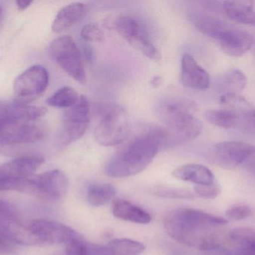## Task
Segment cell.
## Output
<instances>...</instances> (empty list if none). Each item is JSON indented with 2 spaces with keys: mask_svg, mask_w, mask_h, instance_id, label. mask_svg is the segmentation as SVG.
<instances>
[{
  "mask_svg": "<svg viewBox=\"0 0 255 255\" xmlns=\"http://www.w3.org/2000/svg\"><path fill=\"white\" fill-rule=\"evenodd\" d=\"M46 112L43 106L0 101V153L11 154L21 145L43 139L46 129L38 120Z\"/></svg>",
  "mask_w": 255,
  "mask_h": 255,
  "instance_id": "obj_1",
  "label": "cell"
},
{
  "mask_svg": "<svg viewBox=\"0 0 255 255\" xmlns=\"http://www.w3.org/2000/svg\"><path fill=\"white\" fill-rule=\"evenodd\" d=\"M163 148L161 127L151 126L132 137L108 163L106 172L112 178H127L146 169Z\"/></svg>",
  "mask_w": 255,
  "mask_h": 255,
  "instance_id": "obj_2",
  "label": "cell"
},
{
  "mask_svg": "<svg viewBox=\"0 0 255 255\" xmlns=\"http://www.w3.org/2000/svg\"><path fill=\"white\" fill-rule=\"evenodd\" d=\"M197 105L183 97H171L159 103L157 113L163 123V148H171L196 139L202 124L195 116Z\"/></svg>",
  "mask_w": 255,
  "mask_h": 255,
  "instance_id": "obj_3",
  "label": "cell"
},
{
  "mask_svg": "<svg viewBox=\"0 0 255 255\" xmlns=\"http://www.w3.org/2000/svg\"><path fill=\"white\" fill-rule=\"evenodd\" d=\"M228 221L222 217L190 208L171 211L164 220L168 235L175 241L200 250L209 238L216 236L211 231L224 226Z\"/></svg>",
  "mask_w": 255,
  "mask_h": 255,
  "instance_id": "obj_4",
  "label": "cell"
},
{
  "mask_svg": "<svg viewBox=\"0 0 255 255\" xmlns=\"http://www.w3.org/2000/svg\"><path fill=\"white\" fill-rule=\"evenodd\" d=\"M130 128L127 111L120 106H111L102 112L101 118L94 130V137L103 146H115L127 140Z\"/></svg>",
  "mask_w": 255,
  "mask_h": 255,
  "instance_id": "obj_5",
  "label": "cell"
},
{
  "mask_svg": "<svg viewBox=\"0 0 255 255\" xmlns=\"http://www.w3.org/2000/svg\"><path fill=\"white\" fill-rule=\"evenodd\" d=\"M68 179L64 172L52 170L22 180L15 190L48 202L60 200L67 193Z\"/></svg>",
  "mask_w": 255,
  "mask_h": 255,
  "instance_id": "obj_6",
  "label": "cell"
},
{
  "mask_svg": "<svg viewBox=\"0 0 255 255\" xmlns=\"http://www.w3.org/2000/svg\"><path fill=\"white\" fill-rule=\"evenodd\" d=\"M49 51L55 62L70 77L81 84L87 82L82 52L71 36L64 35L55 38L51 43Z\"/></svg>",
  "mask_w": 255,
  "mask_h": 255,
  "instance_id": "obj_7",
  "label": "cell"
},
{
  "mask_svg": "<svg viewBox=\"0 0 255 255\" xmlns=\"http://www.w3.org/2000/svg\"><path fill=\"white\" fill-rule=\"evenodd\" d=\"M113 25L133 49L151 61H160V52L151 42L144 25L137 19L131 16H118Z\"/></svg>",
  "mask_w": 255,
  "mask_h": 255,
  "instance_id": "obj_8",
  "label": "cell"
},
{
  "mask_svg": "<svg viewBox=\"0 0 255 255\" xmlns=\"http://www.w3.org/2000/svg\"><path fill=\"white\" fill-rule=\"evenodd\" d=\"M91 121V106L88 98L81 95L77 103L64 112L58 142L67 146L79 140L86 133Z\"/></svg>",
  "mask_w": 255,
  "mask_h": 255,
  "instance_id": "obj_9",
  "label": "cell"
},
{
  "mask_svg": "<svg viewBox=\"0 0 255 255\" xmlns=\"http://www.w3.org/2000/svg\"><path fill=\"white\" fill-rule=\"evenodd\" d=\"M28 231L34 245H58L79 238L78 234L65 225L46 220L28 222Z\"/></svg>",
  "mask_w": 255,
  "mask_h": 255,
  "instance_id": "obj_10",
  "label": "cell"
},
{
  "mask_svg": "<svg viewBox=\"0 0 255 255\" xmlns=\"http://www.w3.org/2000/svg\"><path fill=\"white\" fill-rule=\"evenodd\" d=\"M44 159L40 156L18 157L0 166V191L15 190L25 178L33 175L43 164Z\"/></svg>",
  "mask_w": 255,
  "mask_h": 255,
  "instance_id": "obj_11",
  "label": "cell"
},
{
  "mask_svg": "<svg viewBox=\"0 0 255 255\" xmlns=\"http://www.w3.org/2000/svg\"><path fill=\"white\" fill-rule=\"evenodd\" d=\"M49 85V73L41 65H34L21 73L13 83L17 101L27 103L40 97Z\"/></svg>",
  "mask_w": 255,
  "mask_h": 255,
  "instance_id": "obj_12",
  "label": "cell"
},
{
  "mask_svg": "<svg viewBox=\"0 0 255 255\" xmlns=\"http://www.w3.org/2000/svg\"><path fill=\"white\" fill-rule=\"evenodd\" d=\"M215 41L225 53L230 56L239 57L253 47L254 37L248 31L228 24Z\"/></svg>",
  "mask_w": 255,
  "mask_h": 255,
  "instance_id": "obj_13",
  "label": "cell"
},
{
  "mask_svg": "<svg viewBox=\"0 0 255 255\" xmlns=\"http://www.w3.org/2000/svg\"><path fill=\"white\" fill-rule=\"evenodd\" d=\"M255 147L240 142H223L213 149L214 157L220 165L233 168L243 165Z\"/></svg>",
  "mask_w": 255,
  "mask_h": 255,
  "instance_id": "obj_14",
  "label": "cell"
},
{
  "mask_svg": "<svg viewBox=\"0 0 255 255\" xmlns=\"http://www.w3.org/2000/svg\"><path fill=\"white\" fill-rule=\"evenodd\" d=\"M181 80L187 88L200 91L208 89L211 84L208 72L190 54H184L181 58Z\"/></svg>",
  "mask_w": 255,
  "mask_h": 255,
  "instance_id": "obj_15",
  "label": "cell"
},
{
  "mask_svg": "<svg viewBox=\"0 0 255 255\" xmlns=\"http://www.w3.org/2000/svg\"><path fill=\"white\" fill-rule=\"evenodd\" d=\"M247 83V76L241 70L235 69L225 73L219 82L220 103L228 105L238 98L240 94L245 89Z\"/></svg>",
  "mask_w": 255,
  "mask_h": 255,
  "instance_id": "obj_16",
  "label": "cell"
},
{
  "mask_svg": "<svg viewBox=\"0 0 255 255\" xmlns=\"http://www.w3.org/2000/svg\"><path fill=\"white\" fill-rule=\"evenodd\" d=\"M172 175L180 181L191 182L198 186L214 185L215 177L211 170L203 165H183L174 169Z\"/></svg>",
  "mask_w": 255,
  "mask_h": 255,
  "instance_id": "obj_17",
  "label": "cell"
},
{
  "mask_svg": "<svg viewBox=\"0 0 255 255\" xmlns=\"http://www.w3.org/2000/svg\"><path fill=\"white\" fill-rule=\"evenodd\" d=\"M145 249L141 243L127 238L113 240L104 247L91 245L93 255H139Z\"/></svg>",
  "mask_w": 255,
  "mask_h": 255,
  "instance_id": "obj_18",
  "label": "cell"
},
{
  "mask_svg": "<svg viewBox=\"0 0 255 255\" xmlns=\"http://www.w3.org/2000/svg\"><path fill=\"white\" fill-rule=\"evenodd\" d=\"M87 13V7L84 3L74 2L67 4L57 13L52 29L55 33H61L70 28L83 19Z\"/></svg>",
  "mask_w": 255,
  "mask_h": 255,
  "instance_id": "obj_19",
  "label": "cell"
},
{
  "mask_svg": "<svg viewBox=\"0 0 255 255\" xmlns=\"http://www.w3.org/2000/svg\"><path fill=\"white\" fill-rule=\"evenodd\" d=\"M112 213L119 220L136 224L146 225L151 221V217L148 212L128 201L121 199L114 202Z\"/></svg>",
  "mask_w": 255,
  "mask_h": 255,
  "instance_id": "obj_20",
  "label": "cell"
},
{
  "mask_svg": "<svg viewBox=\"0 0 255 255\" xmlns=\"http://www.w3.org/2000/svg\"><path fill=\"white\" fill-rule=\"evenodd\" d=\"M223 9L226 16L235 22L255 26V10L253 1H223Z\"/></svg>",
  "mask_w": 255,
  "mask_h": 255,
  "instance_id": "obj_21",
  "label": "cell"
},
{
  "mask_svg": "<svg viewBox=\"0 0 255 255\" xmlns=\"http://www.w3.org/2000/svg\"><path fill=\"white\" fill-rule=\"evenodd\" d=\"M22 222L16 208L0 201V237L9 241Z\"/></svg>",
  "mask_w": 255,
  "mask_h": 255,
  "instance_id": "obj_22",
  "label": "cell"
},
{
  "mask_svg": "<svg viewBox=\"0 0 255 255\" xmlns=\"http://www.w3.org/2000/svg\"><path fill=\"white\" fill-rule=\"evenodd\" d=\"M116 195L115 187L110 184H93L87 191V200L94 207H100L110 202Z\"/></svg>",
  "mask_w": 255,
  "mask_h": 255,
  "instance_id": "obj_23",
  "label": "cell"
},
{
  "mask_svg": "<svg viewBox=\"0 0 255 255\" xmlns=\"http://www.w3.org/2000/svg\"><path fill=\"white\" fill-rule=\"evenodd\" d=\"M80 96L71 87L64 86L59 88L46 100L49 106L56 108H68L74 106Z\"/></svg>",
  "mask_w": 255,
  "mask_h": 255,
  "instance_id": "obj_24",
  "label": "cell"
},
{
  "mask_svg": "<svg viewBox=\"0 0 255 255\" xmlns=\"http://www.w3.org/2000/svg\"><path fill=\"white\" fill-rule=\"evenodd\" d=\"M229 239L239 248L250 247L255 244V232L249 228H238L230 232Z\"/></svg>",
  "mask_w": 255,
  "mask_h": 255,
  "instance_id": "obj_25",
  "label": "cell"
},
{
  "mask_svg": "<svg viewBox=\"0 0 255 255\" xmlns=\"http://www.w3.org/2000/svg\"><path fill=\"white\" fill-rule=\"evenodd\" d=\"M154 194L165 199H184V200H193L195 199L194 195L189 190L168 187H157L154 189Z\"/></svg>",
  "mask_w": 255,
  "mask_h": 255,
  "instance_id": "obj_26",
  "label": "cell"
},
{
  "mask_svg": "<svg viewBox=\"0 0 255 255\" xmlns=\"http://www.w3.org/2000/svg\"><path fill=\"white\" fill-rule=\"evenodd\" d=\"M81 37L87 42H103L105 40V33L99 24L91 22L82 28Z\"/></svg>",
  "mask_w": 255,
  "mask_h": 255,
  "instance_id": "obj_27",
  "label": "cell"
},
{
  "mask_svg": "<svg viewBox=\"0 0 255 255\" xmlns=\"http://www.w3.org/2000/svg\"><path fill=\"white\" fill-rule=\"evenodd\" d=\"M66 255H92V253L89 244L82 241L79 237L66 244Z\"/></svg>",
  "mask_w": 255,
  "mask_h": 255,
  "instance_id": "obj_28",
  "label": "cell"
},
{
  "mask_svg": "<svg viewBox=\"0 0 255 255\" xmlns=\"http://www.w3.org/2000/svg\"><path fill=\"white\" fill-rule=\"evenodd\" d=\"M253 215V210L247 205H239L232 207L227 210L226 216L228 220L232 222H239Z\"/></svg>",
  "mask_w": 255,
  "mask_h": 255,
  "instance_id": "obj_29",
  "label": "cell"
},
{
  "mask_svg": "<svg viewBox=\"0 0 255 255\" xmlns=\"http://www.w3.org/2000/svg\"><path fill=\"white\" fill-rule=\"evenodd\" d=\"M195 192L199 197L204 199H214L220 195V189L217 186H196Z\"/></svg>",
  "mask_w": 255,
  "mask_h": 255,
  "instance_id": "obj_30",
  "label": "cell"
},
{
  "mask_svg": "<svg viewBox=\"0 0 255 255\" xmlns=\"http://www.w3.org/2000/svg\"><path fill=\"white\" fill-rule=\"evenodd\" d=\"M15 249V244L0 237V253H13Z\"/></svg>",
  "mask_w": 255,
  "mask_h": 255,
  "instance_id": "obj_31",
  "label": "cell"
},
{
  "mask_svg": "<svg viewBox=\"0 0 255 255\" xmlns=\"http://www.w3.org/2000/svg\"><path fill=\"white\" fill-rule=\"evenodd\" d=\"M229 255H255V244L247 247H241Z\"/></svg>",
  "mask_w": 255,
  "mask_h": 255,
  "instance_id": "obj_32",
  "label": "cell"
},
{
  "mask_svg": "<svg viewBox=\"0 0 255 255\" xmlns=\"http://www.w3.org/2000/svg\"><path fill=\"white\" fill-rule=\"evenodd\" d=\"M243 165H244L246 169H248L250 172L255 173V148L253 150V152L247 157L245 162L243 163Z\"/></svg>",
  "mask_w": 255,
  "mask_h": 255,
  "instance_id": "obj_33",
  "label": "cell"
},
{
  "mask_svg": "<svg viewBox=\"0 0 255 255\" xmlns=\"http://www.w3.org/2000/svg\"><path fill=\"white\" fill-rule=\"evenodd\" d=\"M16 4L19 10H24L25 9L28 8L32 4V1L22 0V1H16Z\"/></svg>",
  "mask_w": 255,
  "mask_h": 255,
  "instance_id": "obj_34",
  "label": "cell"
},
{
  "mask_svg": "<svg viewBox=\"0 0 255 255\" xmlns=\"http://www.w3.org/2000/svg\"><path fill=\"white\" fill-rule=\"evenodd\" d=\"M160 82V77H155L152 80V85H158Z\"/></svg>",
  "mask_w": 255,
  "mask_h": 255,
  "instance_id": "obj_35",
  "label": "cell"
},
{
  "mask_svg": "<svg viewBox=\"0 0 255 255\" xmlns=\"http://www.w3.org/2000/svg\"><path fill=\"white\" fill-rule=\"evenodd\" d=\"M1 6L0 5V14H1Z\"/></svg>",
  "mask_w": 255,
  "mask_h": 255,
  "instance_id": "obj_36",
  "label": "cell"
}]
</instances>
